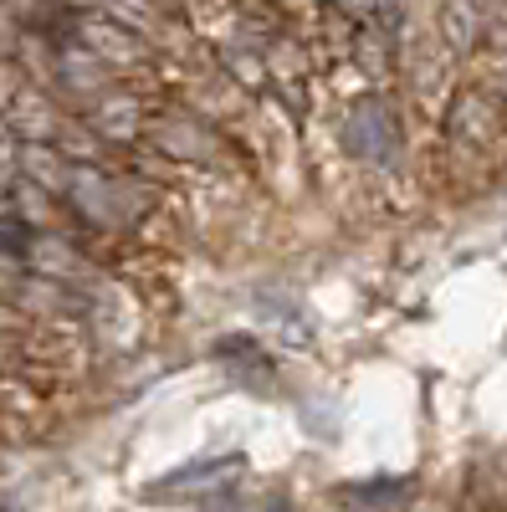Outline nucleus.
Listing matches in <instances>:
<instances>
[{
	"mask_svg": "<svg viewBox=\"0 0 507 512\" xmlns=\"http://www.w3.org/2000/svg\"><path fill=\"white\" fill-rule=\"evenodd\" d=\"M221 466H231V461H210V466H190V472H175V482L154 487V497H175V492H200L205 482H216L210 472H221Z\"/></svg>",
	"mask_w": 507,
	"mask_h": 512,
	"instance_id": "7ed1b4c3",
	"label": "nucleus"
},
{
	"mask_svg": "<svg viewBox=\"0 0 507 512\" xmlns=\"http://www.w3.org/2000/svg\"><path fill=\"white\" fill-rule=\"evenodd\" d=\"M349 149L364 154V159H390L400 149V128L390 123V113L379 108V103H364L349 118Z\"/></svg>",
	"mask_w": 507,
	"mask_h": 512,
	"instance_id": "f257e3e1",
	"label": "nucleus"
},
{
	"mask_svg": "<svg viewBox=\"0 0 507 512\" xmlns=\"http://www.w3.org/2000/svg\"><path fill=\"white\" fill-rule=\"evenodd\" d=\"M415 497V482L410 477H379V482H369V487H344V502H354V507H374V512H395V507H405Z\"/></svg>",
	"mask_w": 507,
	"mask_h": 512,
	"instance_id": "f03ea898",
	"label": "nucleus"
},
{
	"mask_svg": "<svg viewBox=\"0 0 507 512\" xmlns=\"http://www.w3.org/2000/svg\"><path fill=\"white\" fill-rule=\"evenodd\" d=\"M262 512H292V502H287V497H272V502H267Z\"/></svg>",
	"mask_w": 507,
	"mask_h": 512,
	"instance_id": "20e7f679",
	"label": "nucleus"
}]
</instances>
